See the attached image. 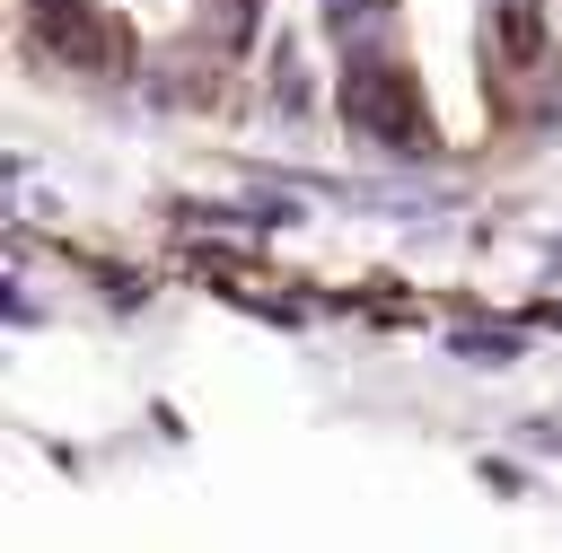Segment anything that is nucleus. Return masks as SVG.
I'll list each match as a JSON object with an SVG mask.
<instances>
[{"instance_id": "39448f33", "label": "nucleus", "mask_w": 562, "mask_h": 553, "mask_svg": "<svg viewBox=\"0 0 562 553\" xmlns=\"http://www.w3.org/2000/svg\"><path fill=\"white\" fill-rule=\"evenodd\" d=\"M316 9H325V26H334V35H351V26H360L378 0H316Z\"/></svg>"}, {"instance_id": "20e7f679", "label": "nucleus", "mask_w": 562, "mask_h": 553, "mask_svg": "<svg viewBox=\"0 0 562 553\" xmlns=\"http://www.w3.org/2000/svg\"><path fill=\"white\" fill-rule=\"evenodd\" d=\"M457 351H465V360H509L518 342H509V334H457Z\"/></svg>"}, {"instance_id": "7ed1b4c3", "label": "nucleus", "mask_w": 562, "mask_h": 553, "mask_svg": "<svg viewBox=\"0 0 562 553\" xmlns=\"http://www.w3.org/2000/svg\"><path fill=\"white\" fill-rule=\"evenodd\" d=\"M211 9V26H220V44L228 53H246L255 44V26H263V0H202Z\"/></svg>"}, {"instance_id": "423d86ee", "label": "nucleus", "mask_w": 562, "mask_h": 553, "mask_svg": "<svg viewBox=\"0 0 562 553\" xmlns=\"http://www.w3.org/2000/svg\"><path fill=\"white\" fill-rule=\"evenodd\" d=\"M544 272H553V281H562V237H553V255H544Z\"/></svg>"}, {"instance_id": "f257e3e1", "label": "nucleus", "mask_w": 562, "mask_h": 553, "mask_svg": "<svg viewBox=\"0 0 562 553\" xmlns=\"http://www.w3.org/2000/svg\"><path fill=\"white\" fill-rule=\"evenodd\" d=\"M342 123L369 132L378 149H395V158H422V149H430V114H422L413 70L386 61V53H369V44L342 61Z\"/></svg>"}, {"instance_id": "f03ea898", "label": "nucleus", "mask_w": 562, "mask_h": 553, "mask_svg": "<svg viewBox=\"0 0 562 553\" xmlns=\"http://www.w3.org/2000/svg\"><path fill=\"white\" fill-rule=\"evenodd\" d=\"M35 35H44V53L53 61H97V26H88V9H35Z\"/></svg>"}]
</instances>
